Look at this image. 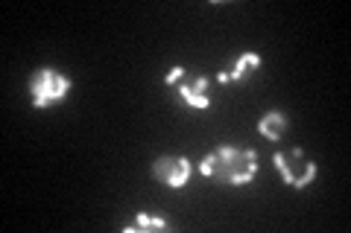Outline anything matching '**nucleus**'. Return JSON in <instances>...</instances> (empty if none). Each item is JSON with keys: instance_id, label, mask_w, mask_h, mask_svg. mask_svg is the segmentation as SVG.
I'll use <instances>...</instances> for the list:
<instances>
[{"instance_id": "obj_1", "label": "nucleus", "mask_w": 351, "mask_h": 233, "mask_svg": "<svg viewBox=\"0 0 351 233\" xmlns=\"http://www.w3.org/2000/svg\"><path fill=\"white\" fill-rule=\"evenodd\" d=\"M199 172L228 187H246L258 175V152L240 146H219L211 154H205Z\"/></svg>"}, {"instance_id": "obj_7", "label": "nucleus", "mask_w": 351, "mask_h": 233, "mask_svg": "<svg viewBox=\"0 0 351 233\" xmlns=\"http://www.w3.org/2000/svg\"><path fill=\"white\" fill-rule=\"evenodd\" d=\"M287 128H290V117L284 114V111H267V114L258 120V131L272 143H278L287 135Z\"/></svg>"}, {"instance_id": "obj_3", "label": "nucleus", "mask_w": 351, "mask_h": 233, "mask_svg": "<svg viewBox=\"0 0 351 233\" xmlns=\"http://www.w3.org/2000/svg\"><path fill=\"white\" fill-rule=\"evenodd\" d=\"M276 169L281 172V178L287 187L293 190H304V187H311L316 181V175H319V163L311 161L302 149H287V152H276Z\"/></svg>"}, {"instance_id": "obj_6", "label": "nucleus", "mask_w": 351, "mask_h": 233, "mask_svg": "<svg viewBox=\"0 0 351 233\" xmlns=\"http://www.w3.org/2000/svg\"><path fill=\"white\" fill-rule=\"evenodd\" d=\"M258 68H261V53L246 50V53L237 55V61H234L232 70H219V73H217V82H219V85H226V82H243V79H249V76L255 73Z\"/></svg>"}, {"instance_id": "obj_8", "label": "nucleus", "mask_w": 351, "mask_h": 233, "mask_svg": "<svg viewBox=\"0 0 351 233\" xmlns=\"http://www.w3.org/2000/svg\"><path fill=\"white\" fill-rule=\"evenodd\" d=\"M135 230H161V233H167L170 230V221H164L158 216H149V213H138L135 216V225H126L123 233H135Z\"/></svg>"}, {"instance_id": "obj_4", "label": "nucleus", "mask_w": 351, "mask_h": 233, "mask_svg": "<svg viewBox=\"0 0 351 233\" xmlns=\"http://www.w3.org/2000/svg\"><path fill=\"white\" fill-rule=\"evenodd\" d=\"M152 175H156V181L164 184L167 190H182L193 175V163L184 158V154H164V158L152 163Z\"/></svg>"}, {"instance_id": "obj_9", "label": "nucleus", "mask_w": 351, "mask_h": 233, "mask_svg": "<svg viewBox=\"0 0 351 233\" xmlns=\"http://www.w3.org/2000/svg\"><path fill=\"white\" fill-rule=\"evenodd\" d=\"M182 76H184V68H179V64H176V68H173L167 76H164V82H167V85H176V82H182Z\"/></svg>"}, {"instance_id": "obj_2", "label": "nucleus", "mask_w": 351, "mask_h": 233, "mask_svg": "<svg viewBox=\"0 0 351 233\" xmlns=\"http://www.w3.org/2000/svg\"><path fill=\"white\" fill-rule=\"evenodd\" d=\"M71 87H73V79L68 73H62L59 68H38L29 76V99L38 111L64 102Z\"/></svg>"}, {"instance_id": "obj_5", "label": "nucleus", "mask_w": 351, "mask_h": 233, "mask_svg": "<svg viewBox=\"0 0 351 233\" xmlns=\"http://www.w3.org/2000/svg\"><path fill=\"white\" fill-rule=\"evenodd\" d=\"M176 96L182 99L184 105H191L196 111L211 108V96H208V76H196L191 82H182L176 87Z\"/></svg>"}]
</instances>
